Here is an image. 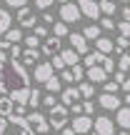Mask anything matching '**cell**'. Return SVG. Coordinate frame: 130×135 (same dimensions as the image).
<instances>
[{"mask_svg": "<svg viewBox=\"0 0 130 135\" xmlns=\"http://www.w3.org/2000/svg\"><path fill=\"white\" fill-rule=\"evenodd\" d=\"M10 60V43L8 40H0V63Z\"/></svg>", "mask_w": 130, "mask_h": 135, "instance_id": "cell-32", "label": "cell"}, {"mask_svg": "<svg viewBox=\"0 0 130 135\" xmlns=\"http://www.w3.org/2000/svg\"><path fill=\"white\" fill-rule=\"evenodd\" d=\"M120 88H123V90H125V93H130V78H125V83H123Z\"/></svg>", "mask_w": 130, "mask_h": 135, "instance_id": "cell-52", "label": "cell"}, {"mask_svg": "<svg viewBox=\"0 0 130 135\" xmlns=\"http://www.w3.org/2000/svg\"><path fill=\"white\" fill-rule=\"evenodd\" d=\"M60 80H63V83H75V80H73V73L68 70V68H65L63 73H60Z\"/></svg>", "mask_w": 130, "mask_h": 135, "instance_id": "cell-46", "label": "cell"}, {"mask_svg": "<svg viewBox=\"0 0 130 135\" xmlns=\"http://www.w3.org/2000/svg\"><path fill=\"white\" fill-rule=\"evenodd\" d=\"M118 88H120V85H118L115 80H113V83H103V93H118Z\"/></svg>", "mask_w": 130, "mask_h": 135, "instance_id": "cell-43", "label": "cell"}, {"mask_svg": "<svg viewBox=\"0 0 130 135\" xmlns=\"http://www.w3.org/2000/svg\"><path fill=\"white\" fill-rule=\"evenodd\" d=\"M58 18L63 20L65 25H70V23H78L83 15H80V10H78V3H65V5H60Z\"/></svg>", "mask_w": 130, "mask_h": 135, "instance_id": "cell-5", "label": "cell"}, {"mask_svg": "<svg viewBox=\"0 0 130 135\" xmlns=\"http://www.w3.org/2000/svg\"><path fill=\"white\" fill-rule=\"evenodd\" d=\"M100 68H103V70L108 73V75H110V73H115V60H113L110 55H108V58L103 60V65H100Z\"/></svg>", "mask_w": 130, "mask_h": 135, "instance_id": "cell-35", "label": "cell"}, {"mask_svg": "<svg viewBox=\"0 0 130 135\" xmlns=\"http://www.w3.org/2000/svg\"><path fill=\"white\" fill-rule=\"evenodd\" d=\"M45 90H48L50 95H55V93H63V80H60L58 75H53L48 83H45Z\"/></svg>", "mask_w": 130, "mask_h": 135, "instance_id": "cell-24", "label": "cell"}, {"mask_svg": "<svg viewBox=\"0 0 130 135\" xmlns=\"http://www.w3.org/2000/svg\"><path fill=\"white\" fill-rule=\"evenodd\" d=\"M10 28H13V15H10L5 8H0V35H5Z\"/></svg>", "mask_w": 130, "mask_h": 135, "instance_id": "cell-21", "label": "cell"}, {"mask_svg": "<svg viewBox=\"0 0 130 135\" xmlns=\"http://www.w3.org/2000/svg\"><path fill=\"white\" fill-rule=\"evenodd\" d=\"M68 40H70V48L75 50L78 55H83V58L88 55V40L83 38V33H70V35H68Z\"/></svg>", "mask_w": 130, "mask_h": 135, "instance_id": "cell-13", "label": "cell"}, {"mask_svg": "<svg viewBox=\"0 0 130 135\" xmlns=\"http://www.w3.org/2000/svg\"><path fill=\"white\" fill-rule=\"evenodd\" d=\"M120 135H130V130H123V133H120Z\"/></svg>", "mask_w": 130, "mask_h": 135, "instance_id": "cell-55", "label": "cell"}, {"mask_svg": "<svg viewBox=\"0 0 130 135\" xmlns=\"http://www.w3.org/2000/svg\"><path fill=\"white\" fill-rule=\"evenodd\" d=\"M95 50H98V53H103V55H110L113 50H115V43H113L110 38H103V35H100V38L95 40Z\"/></svg>", "mask_w": 130, "mask_h": 135, "instance_id": "cell-18", "label": "cell"}, {"mask_svg": "<svg viewBox=\"0 0 130 135\" xmlns=\"http://www.w3.org/2000/svg\"><path fill=\"white\" fill-rule=\"evenodd\" d=\"M40 103H43L45 108H55V105H58V100H55V95H50V93H48V95H45V98H43Z\"/></svg>", "mask_w": 130, "mask_h": 135, "instance_id": "cell-41", "label": "cell"}, {"mask_svg": "<svg viewBox=\"0 0 130 135\" xmlns=\"http://www.w3.org/2000/svg\"><path fill=\"white\" fill-rule=\"evenodd\" d=\"M78 93H80V98L90 100V98L95 95V85H93V83H78Z\"/></svg>", "mask_w": 130, "mask_h": 135, "instance_id": "cell-27", "label": "cell"}, {"mask_svg": "<svg viewBox=\"0 0 130 135\" xmlns=\"http://www.w3.org/2000/svg\"><path fill=\"white\" fill-rule=\"evenodd\" d=\"M75 103H80V93H78V85H75V88H63V93H60V105L70 108V105H75Z\"/></svg>", "mask_w": 130, "mask_h": 135, "instance_id": "cell-14", "label": "cell"}, {"mask_svg": "<svg viewBox=\"0 0 130 135\" xmlns=\"http://www.w3.org/2000/svg\"><path fill=\"white\" fill-rule=\"evenodd\" d=\"M118 3H130V0H118Z\"/></svg>", "mask_w": 130, "mask_h": 135, "instance_id": "cell-56", "label": "cell"}, {"mask_svg": "<svg viewBox=\"0 0 130 135\" xmlns=\"http://www.w3.org/2000/svg\"><path fill=\"white\" fill-rule=\"evenodd\" d=\"M60 133H63V135H75V130H73L70 125H65V128H63V130H60Z\"/></svg>", "mask_w": 130, "mask_h": 135, "instance_id": "cell-51", "label": "cell"}, {"mask_svg": "<svg viewBox=\"0 0 130 135\" xmlns=\"http://www.w3.org/2000/svg\"><path fill=\"white\" fill-rule=\"evenodd\" d=\"M60 50H63V43H60V38H55V35H48V38L43 40V45H40V53L43 55H58Z\"/></svg>", "mask_w": 130, "mask_h": 135, "instance_id": "cell-11", "label": "cell"}, {"mask_svg": "<svg viewBox=\"0 0 130 135\" xmlns=\"http://www.w3.org/2000/svg\"><path fill=\"white\" fill-rule=\"evenodd\" d=\"M25 120H28L33 135H48L50 123H48V118H45V115H40V113H28V115H25Z\"/></svg>", "mask_w": 130, "mask_h": 135, "instance_id": "cell-3", "label": "cell"}, {"mask_svg": "<svg viewBox=\"0 0 130 135\" xmlns=\"http://www.w3.org/2000/svg\"><path fill=\"white\" fill-rule=\"evenodd\" d=\"M85 78H88V83H98V85L108 83V73L103 70L100 65H95V68H85Z\"/></svg>", "mask_w": 130, "mask_h": 135, "instance_id": "cell-15", "label": "cell"}, {"mask_svg": "<svg viewBox=\"0 0 130 135\" xmlns=\"http://www.w3.org/2000/svg\"><path fill=\"white\" fill-rule=\"evenodd\" d=\"M50 65H53V70H60V73H63L65 68H68V65L63 63V58H60V53H58V55H53V60H50Z\"/></svg>", "mask_w": 130, "mask_h": 135, "instance_id": "cell-34", "label": "cell"}, {"mask_svg": "<svg viewBox=\"0 0 130 135\" xmlns=\"http://www.w3.org/2000/svg\"><path fill=\"white\" fill-rule=\"evenodd\" d=\"M98 105H100L103 110H118V108H120V98H118V93H100Z\"/></svg>", "mask_w": 130, "mask_h": 135, "instance_id": "cell-12", "label": "cell"}, {"mask_svg": "<svg viewBox=\"0 0 130 135\" xmlns=\"http://www.w3.org/2000/svg\"><path fill=\"white\" fill-rule=\"evenodd\" d=\"M70 128L75 130V135H88V133H93V118L90 115H75Z\"/></svg>", "mask_w": 130, "mask_h": 135, "instance_id": "cell-9", "label": "cell"}, {"mask_svg": "<svg viewBox=\"0 0 130 135\" xmlns=\"http://www.w3.org/2000/svg\"><path fill=\"white\" fill-rule=\"evenodd\" d=\"M3 40H8L10 45H20V43H23V30H20V28H10L8 33L3 35Z\"/></svg>", "mask_w": 130, "mask_h": 135, "instance_id": "cell-22", "label": "cell"}, {"mask_svg": "<svg viewBox=\"0 0 130 135\" xmlns=\"http://www.w3.org/2000/svg\"><path fill=\"white\" fill-rule=\"evenodd\" d=\"M83 38L88 40V43H95L98 38H100V25H85V30H83Z\"/></svg>", "mask_w": 130, "mask_h": 135, "instance_id": "cell-26", "label": "cell"}, {"mask_svg": "<svg viewBox=\"0 0 130 135\" xmlns=\"http://www.w3.org/2000/svg\"><path fill=\"white\" fill-rule=\"evenodd\" d=\"M108 55L98 53V50H93V53L85 55V60H83V68H95V65H103V60H105Z\"/></svg>", "mask_w": 130, "mask_h": 135, "instance_id": "cell-19", "label": "cell"}, {"mask_svg": "<svg viewBox=\"0 0 130 135\" xmlns=\"http://www.w3.org/2000/svg\"><path fill=\"white\" fill-rule=\"evenodd\" d=\"M23 43L28 45V48H38V43H40V40L35 38V35H28V38H23Z\"/></svg>", "mask_w": 130, "mask_h": 135, "instance_id": "cell-45", "label": "cell"}, {"mask_svg": "<svg viewBox=\"0 0 130 135\" xmlns=\"http://www.w3.org/2000/svg\"><path fill=\"white\" fill-rule=\"evenodd\" d=\"M20 55H23L20 45H10V60H20Z\"/></svg>", "mask_w": 130, "mask_h": 135, "instance_id": "cell-42", "label": "cell"}, {"mask_svg": "<svg viewBox=\"0 0 130 135\" xmlns=\"http://www.w3.org/2000/svg\"><path fill=\"white\" fill-rule=\"evenodd\" d=\"M15 113V103L8 95H0V118H10Z\"/></svg>", "mask_w": 130, "mask_h": 135, "instance_id": "cell-20", "label": "cell"}, {"mask_svg": "<svg viewBox=\"0 0 130 135\" xmlns=\"http://www.w3.org/2000/svg\"><path fill=\"white\" fill-rule=\"evenodd\" d=\"M8 8H15V10H20V8H25L28 5V0H3Z\"/></svg>", "mask_w": 130, "mask_h": 135, "instance_id": "cell-38", "label": "cell"}, {"mask_svg": "<svg viewBox=\"0 0 130 135\" xmlns=\"http://www.w3.org/2000/svg\"><path fill=\"white\" fill-rule=\"evenodd\" d=\"M68 108L65 105H55V108H50V118H48V123H50V128L53 130H63V128L68 125Z\"/></svg>", "mask_w": 130, "mask_h": 135, "instance_id": "cell-4", "label": "cell"}, {"mask_svg": "<svg viewBox=\"0 0 130 135\" xmlns=\"http://www.w3.org/2000/svg\"><path fill=\"white\" fill-rule=\"evenodd\" d=\"M35 38H38V40H45V38H48V28H45V25H35Z\"/></svg>", "mask_w": 130, "mask_h": 135, "instance_id": "cell-40", "label": "cell"}, {"mask_svg": "<svg viewBox=\"0 0 130 135\" xmlns=\"http://www.w3.org/2000/svg\"><path fill=\"white\" fill-rule=\"evenodd\" d=\"M0 135H33V130L23 115H10L0 118Z\"/></svg>", "mask_w": 130, "mask_h": 135, "instance_id": "cell-2", "label": "cell"}, {"mask_svg": "<svg viewBox=\"0 0 130 135\" xmlns=\"http://www.w3.org/2000/svg\"><path fill=\"white\" fill-rule=\"evenodd\" d=\"M120 15H123V20H125V23H130V8H123Z\"/></svg>", "mask_w": 130, "mask_h": 135, "instance_id": "cell-50", "label": "cell"}, {"mask_svg": "<svg viewBox=\"0 0 130 135\" xmlns=\"http://www.w3.org/2000/svg\"><path fill=\"white\" fill-rule=\"evenodd\" d=\"M93 130L98 135H115V120H110L108 115L93 118Z\"/></svg>", "mask_w": 130, "mask_h": 135, "instance_id": "cell-6", "label": "cell"}, {"mask_svg": "<svg viewBox=\"0 0 130 135\" xmlns=\"http://www.w3.org/2000/svg\"><path fill=\"white\" fill-rule=\"evenodd\" d=\"M100 30H115V20L113 18H100Z\"/></svg>", "mask_w": 130, "mask_h": 135, "instance_id": "cell-36", "label": "cell"}, {"mask_svg": "<svg viewBox=\"0 0 130 135\" xmlns=\"http://www.w3.org/2000/svg\"><path fill=\"white\" fill-rule=\"evenodd\" d=\"M70 73H73V80H78V83L85 78V68H83V65H73V68H70Z\"/></svg>", "mask_w": 130, "mask_h": 135, "instance_id": "cell-33", "label": "cell"}, {"mask_svg": "<svg viewBox=\"0 0 130 135\" xmlns=\"http://www.w3.org/2000/svg\"><path fill=\"white\" fill-rule=\"evenodd\" d=\"M50 5H53V0H35V8H38V10H43V13L50 8Z\"/></svg>", "mask_w": 130, "mask_h": 135, "instance_id": "cell-44", "label": "cell"}, {"mask_svg": "<svg viewBox=\"0 0 130 135\" xmlns=\"http://www.w3.org/2000/svg\"><path fill=\"white\" fill-rule=\"evenodd\" d=\"M123 103H128V105H130V93H128V95H125V100H123Z\"/></svg>", "mask_w": 130, "mask_h": 135, "instance_id": "cell-54", "label": "cell"}, {"mask_svg": "<svg viewBox=\"0 0 130 135\" xmlns=\"http://www.w3.org/2000/svg\"><path fill=\"white\" fill-rule=\"evenodd\" d=\"M30 73L20 60L0 63V93L8 95L15 105H28L30 98Z\"/></svg>", "mask_w": 130, "mask_h": 135, "instance_id": "cell-1", "label": "cell"}, {"mask_svg": "<svg viewBox=\"0 0 130 135\" xmlns=\"http://www.w3.org/2000/svg\"><path fill=\"white\" fill-rule=\"evenodd\" d=\"M60 58H63V63L65 65H78V58H80V55H78L75 53V50H73V48H68V50H60Z\"/></svg>", "mask_w": 130, "mask_h": 135, "instance_id": "cell-25", "label": "cell"}, {"mask_svg": "<svg viewBox=\"0 0 130 135\" xmlns=\"http://www.w3.org/2000/svg\"><path fill=\"white\" fill-rule=\"evenodd\" d=\"M115 68H118V73H130V53H123L120 58H118V63H115Z\"/></svg>", "mask_w": 130, "mask_h": 135, "instance_id": "cell-28", "label": "cell"}, {"mask_svg": "<svg viewBox=\"0 0 130 135\" xmlns=\"http://www.w3.org/2000/svg\"><path fill=\"white\" fill-rule=\"evenodd\" d=\"M113 43H115V50H118V53H125V50L130 48V38H123V35H120V38H118V40H113Z\"/></svg>", "mask_w": 130, "mask_h": 135, "instance_id": "cell-31", "label": "cell"}, {"mask_svg": "<svg viewBox=\"0 0 130 135\" xmlns=\"http://www.w3.org/2000/svg\"><path fill=\"white\" fill-rule=\"evenodd\" d=\"M20 63H23L25 68H28V65H38V63H40V53H38V48H25L23 55H20Z\"/></svg>", "mask_w": 130, "mask_h": 135, "instance_id": "cell-16", "label": "cell"}, {"mask_svg": "<svg viewBox=\"0 0 130 135\" xmlns=\"http://www.w3.org/2000/svg\"><path fill=\"white\" fill-rule=\"evenodd\" d=\"M53 3H60V5H65V3H70V0H53Z\"/></svg>", "mask_w": 130, "mask_h": 135, "instance_id": "cell-53", "label": "cell"}, {"mask_svg": "<svg viewBox=\"0 0 130 135\" xmlns=\"http://www.w3.org/2000/svg\"><path fill=\"white\" fill-rule=\"evenodd\" d=\"M125 73H115V83H118V85H123V83H125Z\"/></svg>", "mask_w": 130, "mask_h": 135, "instance_id": "cell-49", "label": "cell"}, {"mask_svg": "<svg viewBox=\"0 0 130 135\" xmlns=\"http://www.w3.org/2000/svg\"><path fill=\"white\" fill-rule=\"evenodd\" d=\"M40 100H43V95H40V88H30V98H28V105L30 108H38Z\"/></svg>", "mask_w": 130, "mask_h": 135, "instance_id": "cell-30", "label": "cell"}, {"mask_svg": "<svg viewBox=\"0 0 130 135\" xmlns=\"http://www.w3.org/2000/svg\"><path fill=\"white\" fill-rule=\"evenodd\" d=\"M115 123L123 128V130H130V105L118 108V110H115Z\"/></svg>", "mask_w": 130, "mask_h": 135, "instance_id": "cell-17", "label": "cell"}, {"mask_svg": "<svg viewBox=\"0 0 130 135\" xmlns=\"http://www.w3.org/2000/svg\"><path fill=\"white\" fill-rule=\"evenodd\" d=\"M98 8H100V15H115V10H118V5H115V0H98Z\"/></svg>", "mask_w": 130, "mask_h": 135, "instance_id": "cell-23", "label": "cell"}, {"mask_svg": "<svg viewBox=\"0 0 130 135\" xmlns=\"http://www.w3.org/2000/svg\"><path fill=\"white\" fill-rule=\"evenodd\" d=\"M115 28H118V33H120L123 38H130V23L123 20V23H115Z\"/></svg>", "mask_w": 130, "mask_h": 135, "instance_id": "cell-37", "label": "cell"}, {"mask_svg": "<svg viewBox=\"0 0 130 135\" xmlns=\"http://www.w3.org/2000/svg\"><path fill=\"white\" fill-rule=\"evenodd\" d=\"M78 10H80V15L88 18V20H98V18H100L98 0H78Z\"/></svg>", "mask_w": 130, "mask_h": 135, "instance_id": "cell-7", "label": "cell"}, {"mask_svg": "<svg viewBox=\"0 0 130 135\" xmlns=\"http://www.w3.org/2000/svg\"><path fill=\"white\" fill-rule=\"evenodd\" d=\"M53 35L63 40V38H68V35H70V28H68L63 20H60V23H53Z\"/></svg>", "mask_w": 130, "mask_h": 135, "instance_id": "cell-29", "label": "cell"}, {"mask_svg": "<svg viewBox=\"0 0 130 135\" xmlns=\"http://www.w3.org/2000/svg\"><path fill=\"white\" fill-rule=\"evenodd\" d=\"M53 75H55V70H53V65H50V63H38V65H35V70H33V80L38 83V85H45Z\"/></svg>", "mask_w": 130, "mask_h": 135, "instance_id": "cell-8", "label": "cell"}, {"mask_svg": "<svg viewBox=\"0 0 130 135\" xmlns=\"http://www.w3.org/2000/svg\"><path fill=\"white\" fill-rule=\"evenodd\" d=\"M70 110H73V115H83V105H80V103H75V105H70Z\"/></svg>", "mask_w": 130, "mask_h": 135, "instance_id": "cell-48", "label": "cell"}, {"mask_svg": "<svg viewBox=\"0 0 130 135\" xmlns=\"http://www.w3.org/2000/svg\"><path fill=\"white\" fill-rule=\"evenodd\" d=\"M83 105V115H93V113H95V103L93 100H85V103H80Z\"/></svg>", "mask_w": 130, "mask_h": 135, "instance_id": "cell-39", "label": "cell"}, {"mask_svg": "<svg viewBox=\"0 0 130 135\" xmlns=\"http://www.w3.org/2000/svg\"><path fill=\"white\" fill-rule=\"evenodd\" d=\"M18 25H20V28H35V25H38V15H35V10H30L28 5L20 8L18 10Z\"/></svg>", "mask_w": 130, "mask_h": 135, "instance_id": "cell-10", "label": "cell"}, {"mask_svg": "<svg viewBox=\"0 0 130 135\" xmlns=\"http://www.w3.org/2000/svg\"><path fill=\"white\" fill-rule=\"evenodd\" d=\"M43 23H48V25H53V23H55V15H50L48 10H45V13H43Z\"/></svg>", "mask_w": 130, "mask_h": 135, "instance_id": "cell-47", "label": "cell"}, {"mask_svg": "<svg viewBox=\"0 0 130 135\" xmlns=\"http://www.w3.org/2000/svg\"><path fill=\"white\" fill-rule=\"evenodd\" d=\"M88 135H98V133H88Z\"/></svg>", "mask_w": 130, "mask_h": 135, "instance_id": "cell-57", "label": "cell"}]
</instances>
